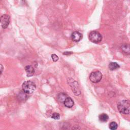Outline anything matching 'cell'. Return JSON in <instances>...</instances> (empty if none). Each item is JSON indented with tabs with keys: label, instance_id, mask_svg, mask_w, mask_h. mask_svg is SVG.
Listing matches in <instances>:
<instances>
[{
	"label": "cell",
	"instance_id": "obj_1",
	"mask_svg": "<svg viewBox=\"0 0 130 130\" xmlns=\"http://www.w3.org/2000/svg\"><path fill=\"white\" fill-rule=\"evenodd\" d=\"M117 108L122 114H128L130 110V103L128 100H123L118 103Z\"/></svg>",
	"mask_w": 130,
	"mask_h": 130
},
{
	"label": "cell",
	"instance_id": "obj_2",
	"mask_svg": "<svg viewBox=\"0 0 130 130\" xmlns=\"http://www.w3.org/2000/svg\"><path fill=\"white\" fill-rule=\"evenodd\" d=\"M23 91L26 93L30 94L34 92L36 88L35 83L31 81H24L22 85Z\"/></svg>",
	"mask_w": 130,
	"mask_h": 130
},
{
	"label": "cell",
	"instance_id": "obj_3",
	"mask_svg": "<svg viewBox=\"0 0 130 130\" xmlns=\"http://www.w3.org/2000/svg\"><path fill=\"white\" fill-rule=\"evenodd\" d=\"M88 38L91 42L94 43H98L102 41V36L98 31L94 30L89 33Z\"/></svg>",
	"mask_w": 130,
	"mask_h": 130
},
{
	"label": "cell",
	"instance_id": "obj_4",
	"mask_svg": "<svg viewBox=\"0 0 130 130\" xmlns=\"http://www.w3.org/2000/svg\"><path fill=\"white\" fill-rule=\"evenodd\" d=\"M102 78V74L101 72L96 71L92 72L89 76L90 80L94 83H96L101 81Z\"/></svg>",
	"mask_w": 130,
	"mask_h": 130
},
{
	"label": "cell",
	"instance_id": "obj_5",
	"mask_svg": "<svg viewBox=\"0 0 130 130\" xmlns=\"http://www.w3.org/2000/svg\"><path fill=\"white\" fill-rule=\"evenodd\" d=\"M10 22V17L8 14H4L0 17V23L3 28L8 27Z\"/></svg>",
	"mask_w": 130,
	"mask_h": 130
},
{
	"label": "cell",
	"instance_id": "obj_6",
	"mask_svg": "<svg viewBox=\"0 0 130 130\" xmlns=\"http://www.w3.org/2000/svg\"><path fill=\"white\" fill-rule=\"evenodd\" d=\"M64 105L69 108H72L74 105V101L70 97H67L63 101Z\"/></svg>",
	"mask_w": 130,
	"mask_h": 130
},
{
	"label": "cell",
	"instance_id": "obj_7",
	"mask_svg": "<svg viewBox=\"0 0 130 130\" xmlns=\"http://www.w3.org/2000/svg\"><path fill=\"white\" fill-rule=\"evenodd\" d=\"M72 39L75 42H79L82 38V35L78 31H75L71 35Z\"/></svg>",
	"mask_w": 130,
	"mask_h": 130
},
{
	"label": "cell",
	"instance_id": "obj_8",
	"mask_svg": "<svg viewBox=\"0 0 130 130\" xmlns=\"http://www.w3.org/2000/svg\"><path fill=\"white\" fill-rule=\"evenodd\" d=\"M25 70L27 77L32 76L35 73V70L31 66H27L25 67Z\"/></svg>",
	"mask_w": 130,
	"mask_h": 130
},
{
	"label": "cell",
	"instance_id": "obj_9",
	"mask_svg": "<svg viewBox=\"0 0 130 130\" xmlns=\"http://www.w3.org/2000/svg\"><path fill=\"white\" fill-rule=\"evenodd\" d=\"M122 51L127 55L129 54V46L128 44H123L121 47Z\"/></svg>",
	"mask_w": 130,
	"mask_h": 130
},
{
	"label": "cell",
	"instance_id": "obj_10",
	"mask_svg": "<svg viewBox=\"0 0 130 130\" xmlns=\"http://www.w3.org/2000/svg\"><path fill=\"white\" fill-rule=\"evenodd\" d=\"M119 64L115 62H112L111 63H110L109 65V68L110 69V70L111 71H113V70H115L118 68H119Z\"/></svg>",
	"mask_w": 130,
	"mask_h": 130
},
{
	"label": "cell",
	"instance_id": "obj_11",
	"mask_svg": "<svg viewBox=\"0 0 130 130\" xmlns=\"http://www.w3.org/2000/svg\"><path fill=\"white\" fill-rule=\"evenodd\" d=\"M99 118L102 122H106L109 119V116L106 113H102L99 115Z\"/></svg>",
	"mask_w": 130,
	"mask_h": 130
},
{
	"label": "cell",
	"instance_id": "obj_12",
	"mask_svg": "<svg viewBox=\"0 0 130 130\" xmlns=\"http://www.w3.org/2000/svg\"><path fill=\"white\" fill-rule=\"evenodd\" d=\"M109 128L111 130H116L117 128L118 127V124H117L116 122H114V121H112L111 122L110 124H109Z\"/></svg>",
	"mask_w": 130,
	"mask_h": 130
},
{
	"label": "cell",
	"instance_id": "obj_13",
	"mask_svg": "<svg viewBox=\"0 0 130 130\" xmlns=\"http://www.w3.org/2000/svg\"><path fill=\"white\" fill-rule=\"evenodd\" d=\"M26 97H27L26 93L25 92H24V91L21 92L20 93V94H19V96H18V98H20L21 100H25V99Z\"/></svg>",
	"mask_w": 130,
	"mask_h": 130
},
{
	"label": "cell",
	"instance_id": "obj_14",
	"mask_svg": "<svg viewBox=\"0 0 130 130\" xmlns=\"http://www.w3.org/2000/svg\"><path fill=\"white\" fill-rule=\"evenodd\" d=\"M52 118L54 119L57 120V119H59L60 118V115L59 113H56V112H54L52 114Z\"/></svg>",
	"mask_w": 130,
	"mask_h": 130
},
{
	"label": "cell",
	"instance_id": "obj_15",
	"mask_svg": "<svg viewBox=\"0 0 130 130\" xmlns=\"http://www.w3.org/2000/svg\"><path fill=\"white\" fill-rule=\"evenodd\" d=\"M51 58L52 59V60L54 61H56L58 60V57L57 55H56L55 54H53L51 55Z\"/></svg>",
	"mask_w": 130,
	"mask_h": 130
},
{
	"label": "cell",
	"instance_id": "obj_16",
	"mask_svg": "<svg viewBox=\"0 0 130 130\" xmlns=\"http://www.w3.org/2000/svg\"><path fill=\"white\" fill-rule=\"evenodd\" d=\"M3 70H4V67L2 64L0 63V76L1 75L2 72H3Z\"/></svg>",
	"mask_w": 130,
	"mask_h": 130
}]
</instances>
